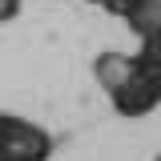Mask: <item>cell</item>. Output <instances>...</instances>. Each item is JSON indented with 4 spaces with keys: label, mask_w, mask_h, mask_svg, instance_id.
<instances>
[{
    "label": "cell",
    "mask_w": 161,
    "mask_h": 161,
    "mask_svg": "<svg viewBox=\"0 0 161 161\" xmlns=\"http://www.w3.org/2000/svg\"><path fill=\"white\" fill-rule=\"evenodd\" d=\"M101 4H105V8H109L113 16H121V20H125V12H129V8H133L137 0H101Z\"/></svg>",
    "instance_id": "obj_6"
},
{
    "label": "cell",
    "mask_w": 161,
    "mask_h": 161,
    "mask_svg": "<svg viewBox=\"0 0 161 161\" xmlns=\"http://www.w3.org/2000/svg\"><path fill=\"white\" fill-rule=\"evenodd\" d=\"M20 16V0H0V24H12Z\"/></svg>",
    "instance_id": "obj_5"
},
{
    "label": "cell",
    "mask_w": 161,
    "mask_h": 161,
    "mask_svg": "<svg viewBox=\"0 0 161 161\" xmlns=\"http://www.w3.org/2000/svg\"><path fill=\"white\" fill-rule=\"evenodd\" d=\"M133 69H137V57H125V53H101L93 60V77H97V85L105 93H117L133 77Z\"/></svg>",
    "instance_id": "obj_3"
},
{
    "label": "cell",
    "mask_w": 161,
    "mask_h": 161,
    "mask_svg": "<svg viewBox=\"0 0 161 161\" xmlns=\"http://www.w3.org/2000/svg\"><path fill=\"white\" fill-rule=\"evenodd\" d=\"M48 153H53V137L40 125L16 117V113L4 117V153H0V161H48Z\"/></svg>",
    "instance_id": "obj_1"
},
{
    "label": "cell",
    "mask_w": 161,
    "mask_h": 161,
    "mask_svg": "<svg viewBox=\"0 0 161 161\" xmlns=\"http://www.w3.org/2000/svg\"><path fill=\"white\" fill-rule=\"evenodd\" d=\"M109 101H113V109H117L121 117H145V113H153L161 105V89L153 85L149 77H141V69H133V77L121 85L117 93H109Z\"/></svg>",
    "instance_id": "obj_2"
},
{
    "label": "cell",
    "mask_w": 161,
    "mask_h": 161,
    "mask_svg": "<svg viewBox=\"0 0 161 161\" xmlns=\"http://www.w3.org/2000/svg\"><path fill=\"white\" fill-rule=\"evenodd\" d=\"M125 24H129L141 40L161 36V0H137V4L125 12Z\"/></svg>",
    "instance_id": "obj_4"
}]
</instances>
